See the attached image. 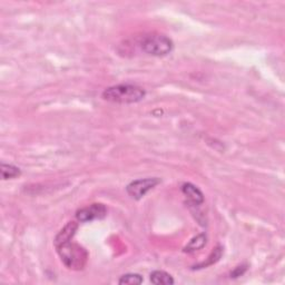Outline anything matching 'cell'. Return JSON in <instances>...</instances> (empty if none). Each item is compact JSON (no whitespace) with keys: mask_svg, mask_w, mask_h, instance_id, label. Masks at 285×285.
<instances>
[{"mask_svg":"<svg viewBox=\"0 0 285 285\" xmlns=\"http://www.w3.org/2000/svg\"><path fill=\"white\" fill-rule=\"evenodd\" d=\"M55 248L62 259V262L69 270L80 271L86 266L87 261H88V253L83 246L73 243L71 241H67V242L59 244Z\"/></svg>","mask_w":285,"mask_h":285,"instance_id":"cell-1","label":"cell"},{"mask_svg":"<svg viewBox=\"0 0 285 285\" xmlns=\"http://www.w3.org/2000/svg\"><path fill=\"white\" fill-rule=\"evenodd\" d=\"M145 90L139 86L122 84L108 87L103 92V98L107 102L117 104H134L144 100Z\"/></svg>","mask_w":285,"mask_h":285,"instance_id":"cell-2","label":"cell"},{"mask_svg":"<svg viewBox=\"0 0 285 285\" xmlns=\"http://www.w3.org/2000/svg\"><path fill=\"white\" fill-rule=\"evenodd\" d=\"M142 52L156 57H164L171 54L174 43L171 38L162 34H151L142 38L140 42Z\"/></svg>","mask_w":285,"mask_h":285,"instance_id":"cell-3","label":"cell"},{"mask_svg":"<svg viewBox=\"0 0 285 285\" xmlns=\"http://www.w3.org/2000/svg\"><path fill=\"white\" fill-rule=\"evenodd\" d=\"M161 183V179L157 177L152 178H144V179H136L134 182H131L127 185L126 191H127L128 195L134 200H140L141 197L146 195L147 192H150Z\"/></svg>","mask_w":285,"mask_h":285,"instance_id":"cell-4","label":"cell"},{"mask_svg":"<svg viewBox=\"0 0 285 285\" xmlns=\"http://www.w3.org/2000/svg\"><path fill=\"white\" fill-rule=\"evenodd\" d=\"M107 215V208L104 204H100V203H96V204H91L87 207L80 208L76 213V218L79 222H91L94 220H102Z\"/></svg>","mask_w":285,"mask_h":285,"instance_id":"cell-5","label":"cell"},{"mask_svg":"<svg viewBox=\"0 0 285 285\" xmlns=\"http://www.w3.org/2000/svg\"><path fill=\"white\" fill-rule=\"evenodd\" d=\"M182 193L185 195L192 205L199 206L204 203V195L199 187L191 183H185L182 186Z\"/></svg>","mask_w":285,"mask_h":285,"instance_id":"cell-6","label":"cell"},{"mask_svg":"<svg viewBox=\"0 0 285 285\" xmlns=\"http://www.w3.org/2000/svg\"><path fill=\"white\" fill-rule=\"evenodd\" d=\"M77 228H78V224L77 223H76V222H69L67 225H66L62 229V231H60L57 234V236L55 238V241H54L55 246H57L59 244L67 242V241H71V239L74 238L76 231H77Z\"/></svg>","mask_w":285,"mask_h":285,"instance_id":"cell-7","label":"cell"},{"mask_svg":"<svg viewBox=\"0 0 285 285\" xmlns=\"http://www.w3.org/2000/svg\"><path fill=\"white\" fill-rule=\"evenodd\" d=\"M151 282L155 285H172L174 284V278L164 271H154L151 274Z\"/></svg>","mask_w":285,"mask_h":285,"instance_id":"cell-8","label":"cell"},{"mask_svg":"<svg viewBox=\"0 0 285 285\" xmlns=\"http://www.w3.org/2000/svg\"><path fill=\"white\" fill-rule=\"evenodd\" d=\"M206 244V235L204 233H202L200 235H197L194 239L191 240V242L185 246L184 252H187V253H192V252L199 251L203 249Z\"/></svg>","mask_w":285,"mask_h":285,"instance_id":"cell-9","label":"cell"},{"mask_svg":"<svg viewBox=\"0 0 285 285\" xmlns=\"http://www.w3.org/2000/svg\"><path fill=\"white\" fill-rule=\"evenodd\" d=\"M0 169H2V175L3 179H12L20 176V169L14 165H9V164L2 163L0 165Z\"/></svg>","mask_w":285,"mask_h":285,"instance_id":"cell-10","label":"cell"},{"mask_svg":"<svg viewBox=\"0 0 285 285\" xmlns=\"http://www.w3.org/2000/svg\"><path fill=\"white\" fill-rule=\"evenodd\" d=\"M222 255H223V248H222V246L218 245L216 249H214V251L212 252L211 255L207 257L206 262L201 263V264L197 265V267H195V268H204L206 266H210V265L215 264L217 261H220Z\"/></svg>","mask_w":285,"mask_h":285,"instance_id":"cell-11","label":"cell"},{"mask_svg":"<svg viewBox=\"0 0 285 285\" xmlns=\"http://www.w3.org/2000/svg\"><path fill=\"white\" fill-rule=\"evenodd\" d=\"M144 278H142L141 275L136 273H129V274H125L122 277L119 278L118 283L119 284H141Z\"/></svg>","mask_w":285,"mask_h":285,"instance_id":"cell-12","label":"cell"},{"mask_svg":"<svg viewBox=\"0 0 285 285\" xmlns=\"http://www.w3.org/2000/svg\"><path fill=\"white\" fill-rule=\"evenodd\" d=\"M246 271V266L242 265V266H238L235 270L231 273V277H239L241 275H243Z\"/></svg>","mask_w":285,"mask_h":285,"instance_id":"cell-13","label":"cell"}]
</instances>
